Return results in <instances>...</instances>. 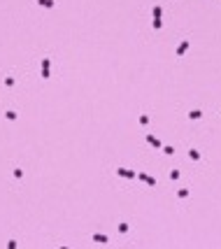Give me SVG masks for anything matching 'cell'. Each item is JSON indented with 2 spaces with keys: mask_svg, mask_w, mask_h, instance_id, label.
I'll return each instance as SVG.
<instances>
[{
  "mask_svg": "<svg viewBox=\"0 0 221 249\" xmlns=\"http://www.w3.org/2000/svg\"><path fill=\"white\" fill-rule=\"evenodd\" d=\"M203 116V112L200 109H193V112H189V119H200Z\"/></svg>",
  "mask_w": 221,
  "mask_h": 249,
  "instance_id": "6",
  "label": "cell"
},
{
  "mask_svg": "<svg viewBox=\"0 0 221 249\" xmlns=\"http://www.w3.org/2000/svg\"><path fill=\"white\" fill-rule=\"evenodd\" d=\"M177 196H179V198H186V196H189V191H186V189H179V193H177Z\"/></svg>",
  "mask_w": 221,
  "mask_h": 249,
  "instance_id": "13",
  "label": "cell"
},
{
  "mask_svg": "<svg viewBox=\"0 0 221 249\" xmlns=\"http://www.w3.org/2000/svg\"><path fill=\"white\" fill-rule=\"evenodd\" d=\"M9 119V121H14V119H17V112H7V114H5Z\"/></svg>",
  "mask_w": 221,
  "mask_h": 249,
  "instance_id": "14",
  "label": "cell"
},
{
  "mask_svg": "<svg viewBox=\"0 0 221 249\" xmlns=\"http://www.w3.org/2000/svg\"><path fill=\"white\" fill-rule=\"evenodd\" d=\"M151 14H154V19H161V14H163V9H161L158 5H156V7H154V12H151Z\"/></svg>",
  "mask_w": 221,
  "mask_h": 249,
  "instance_id": "9",
  "label": "cell"
},
{
  "mask_svg": "<svg viewBox=\"0 0 221 249\" xmlns=\"http://www.w3.org/2000/svg\"><path fill=\"white\" fill-rule=\"evenodd\" d=\"M147 142H149L151 147H158V149H161V142L156 140V137H154V135H147Z\"/></svg>",
  "mask_w": 221,
  "mask_h": 249,
  "instance_id": "5",
  "label": "cell"
},
{
  "mask_svg": "<svg viewBox=\"0 0 221 249\" xmlns=\"http://www.w3.org/2000/svg\"><path fill=\"white\" fill-rule=\"evenodd\" d=\"M140 124H142V126H147V124H149V116L142 114V116H140Z\"/></svg>",
  "mask_w": 221,
  "mask_h": 249,
  "instance_id": "11",
  "label": "cell"
},
{
  "mask_svg": "<svg viewBox=\"0 0 221 249\" xmlns=\"http://www.w3.org/2000/svg\"><path fill=\"white\" fill-rule=\"evenodd\" d=\"M170 179H179V170H172L170 172Z\"/></svg>",
  "mask_w": 221,
  "mask_h": 249,
  "instance_id": "15",
  "label": "cell"
},
{
  "mask_svg": "<svg viewBox=\"0 0 221 249\" xmlns=\"http://www.w3.org/2000/svg\"><path fill=\"white\" fill-rule=\"evenodd\" d=\"M93 242H100V244H105V242H107V238H105V235H100V233H98V235H93Z\"/></svg>",
  "mask_w": 221,
  "mask_h": 249,
  "instance_id": "7",
  "label": "cell"
},
{
  "mask_svg": "<svg viewBox=\"0 0 221 249\" xmlns=\"http://www.w3.org/2000/svg\"><path fill=\"white\" fill-rule=\"evenodd\" d=\"M37 5H42V7H54V0H37Z\"/></svg>",
  "mask_w": 221,
  "mask_h": 249,
  "instance_id": "8",
  "label": "cell"
},
{
  "mask_svg": "<svg viewBox=\"0 0 221 249\" xmlns=\"http://www.w3.org/2000/svg\"><path fill=\"white\" fill-rule=\"evenodd\" d=\"M186 49H189V42H186V40H184L182 45L177 47V56H184V54H186Z\"/></svg>",
  "mask_w": 221,
  "mask_h": 249,
  "instance_id": "4",
  "label": "cell"
},
{
  "mask_svg": "<svg viewBox=\"0 0 221 249\" xmlns=\"http://www.w3.org/2000/svg\"><path fill=\"white\" fill-rule=\"evenodd\" d=\"M116 172H119L121 177H126V179H133V177H135V172H133V170H126V168H119Z\"/></svg>",
  "mask_w": 221,
  "mask_h": 249,
  "instance_id": "1",
  "label": "cell"
},
{
  "mask_svg": "<svg viewBox=\"0 0 221 249\" xmlns=\"http://www.w3.org/2000/svg\"><path fill=\"white\" fill-rule=\"evenodd\" d=\"M42 77H44V79L49 77V58H44V61H42Z\"/></svg>",
  "mask_w": 221,
  "mask_h": 249,
  "instance_id": "3",
  "label": "cell"
},
{
  "mask_svg": "<svg viewBox=\"0 0 221 249\" xmlns=\"http://www.w3.org/2000/svg\"><path fill=\"white\" fill-rule=\"evenodd\" d=\"M140 179L144 182V184H149V186H156V179H154V177H149V175H144V172L140 175Z\"/></svg>",
  "mask_w": 221,
  "mask_h": 249,
  "instance_id": "2",
  "label": "cell"
},
{
  "mask_svg": "<svg viewBox=\"0 0 221 249\" xmlns=\"http://www.w3.org/2000/svg\"><path fill=\"white\" fill-rule=\"evenodd\" d=\"M163 151H165L168 156H172V154H175V149H172V147H163Z\"/></svg>",
  "mask_w": 221,
  "mask_h": 249,
  "instance_id": "16",
  "label": "cell"
},
{
  "mask_svg": "<svg viewBox=\"0 0 221 249\" xmlns=\"http://www.w3.org/2000/svg\"><path fill=\"white\" fill-rule=\"evenodd\" d=\"M189 156H191V158H193V161H198V158H200V154H198V151H195V149H189Z\"/></svg>",
  "mask_w": 221,
  "mask_h": 249,
  "instance_id": "10",
  "label": "cell"
},
{
  "mask_svg": "<svg viewBox=\"0 0 221 249\" xmlns=\"http://www.w3.org/2000/svg\"><path fill=\"white\" fill-rule=\"evenodd\" d=\"M161 26H163V21H161V19H154V28H156V30H158Z\"/></svg>",
  "mask_w": 221,
  "mask_h": 249,
  "instance_id": "12",
  "label": "cell"
}]
</instances>
